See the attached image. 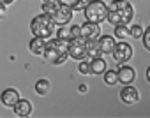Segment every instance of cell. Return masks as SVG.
Here are the masks:
<instances>
[{
	"mask_svg": "<svg viewBox=\"0 0 150 118\" xmlns=\"http://www.w3.org/2000/svg\"><path fill=\"white\" fill-rule=\"evenodd\" d=\"M134 18V7L127 0H111L108 6V23L117 25H129Z\"/></svg>",
	"mask_w": 150,
	"mask_h": 118,
	"instance_id": "1",
	"label": "cell"
},
{
	"mask_svg": "<svg viewBox=\"0 0 150 118\" xmlns=\"http://www.w3.org/2000/svg\"><path fill=\"white\" fill-rule=\"evenodd\" d=\"M42 56L51 65H62L69 58V42L60 37L48 39V46H46V51Z\"/></svg>",
	"mask_w": 150,
	"mask_h": 118,
	"instance_id": "2",
	"label": "cell"
},
{
	"mask_svg": "<svg viewBox=\"0 0 150 118\" xmlns=\"http://www.w3.org/2000/svg\"><path fill=\"white\" fill-rule=\"evenodd\" d=\"M30 32L35 37L51 39L53 34L57 32V23L53 21L51 16H48V14L42 13V14H37V16L32 18V21H30Z\"/></svg>",
	"mask_w": 150,
	"mask_h": 118,
	"instance_id": "3",
	"label": "cell"
},
{
	"mask_svg": "<svg viewBox=\"0 0 150 118\" xmlns=\"http://www.w3.org/2000/svg\"><path fill=\"white\" fill-rule=\"evenodd\" d=\"M83 16L87 21L103 23L104 20H108V4H104L103 0H92L83 9Z\"/></svg>",
	"mask_w": 150,
	"mask_h": 118,
	"instance_id": "4",
	"label": "cell"
},
{
	"mask_svg": "<svg viewBox=\"0 0 150 118\" xmlns=\"http://www.w3.org/2000/svg\"><path fill=\"white\" fill-rule=\"evenodd\" d=\"M69 56L78 62L87 58V39L85 37H76V39L69 41Z\"/></svg>",
	"mask_w": 150,
	"mask_h": 118,
	"instance_id": "5",
	"label": "cell"
},
{
	"mask_svg": "<svg viewBox=\"0 0 150 118\" xmlns=\"http://www.w3.org/2000/svg\"><path fill=\"white\" fill-rule=\"evenodd\" d=\"M111 56L117 64H125L132 58V46L127 44L125 41H120V42H117L115 51L111 53Z\"/></svg>",
	"mask_w": 150,
	"mask_h": 118,
	"instance_id": "6",
	"label": "cell"
},
{
	"mask_svg": "<svg viewBox=\"0 0 150 118\" xmlns=\"http://www.w3.org/2000/svg\"><path fill=\"white\" fill-rule=\"evenodd\" d=\"M72 13H74V11H72L71 7L60 4L58 9H57V13H55L51 18H53V21L57 23V27H64V25H69V23H71V20H72Z\"/></svg>",
	"mask_w": 150,
	"mask_h": 118,
	"instance_id": "7",
	"label": "cell"
},
{
	"mask_svg": "<svg viewBox=\"0 0 150 118\" xmlns=\"http://www.w3.org/2000/svg\"><path fill=\"white\" fill-rule=\"evenodd\" d=\"M81 37H85L87 41H97L101 37V25L92 23V21H85L81 25Z\"/></svg>",
	"mask_w": 150,
	"mask_h": 118,
	"instance_id": "8",
	"label": "cell"
},
{
	"mask_svg": "<svg viewBox=\"0 0 150 118\" xmlns=\"http://www.w3.org/2000/svg\"><path fill=\"white\" fill-rule=\"evenodd\" d=\"M120 100L127 106H132L139 100V92L132 85H124V88L120 90Z\"/></svg>",
	"mask_w": 150,
	"mask_h": 118,
	"instance_id": "9",
	"label": "cell"
},
{
	"mask_svg": "<svg viewBox=\"0 0 150 118\" xmlns=\"http://www.w3.org/2000/svg\"><path fill=\"white\" fill-rule=\"evenodd\" d=\"M20 99H21V97H20V92H18L16 88H6V90L2 92V95H0L2 104L7 106V107H14Z\"/></svg>",
	"mask_w": 150,
	"mask_h": 118,
	"instance_id": "10",
	"label": "cell"
},
{
	"mask_svg": "<svg viewBox=\"0 0 150 118\" xmlns=\"http://www.w3.org/2000/svg\"><path fill=\"white\" fill-rule=\"evenodd\" d=\"M46 46H48V39H42V37H32L30 42H28V48H30V53L32 55H37V56H42L44 51H46Z\"/></svg>",
	"mask_w": 150,
	"mask_h": 118,
	"instance_id": "11",
	"label": "cell"
},
{
	"mask_svg": "<svg viewBox=\"0 0 150 118\" xmlns=\"http://www.w3.org/2000/svg\"><path fill=\"white\" fill-rule=\"evenodd\" d=\"M118 79L122 85H132L136 79V71L131 65H118Z\"/></svg>",
	"mask_w": 150,
	"mask_h": 118,
	"instance_id": "12",
	"label": "cell"
},
{
	"mask_svg": "<svg viewBox=\"0 0 150 118\" xmlns=\"http://www.w3.org/2000/svg\"><path fill=\"white\" fill-rule=\"evenodd\" d=\"M99 46H101V51L104 55H111L115 51V46H117L115 35H101L99 37Z\"/></svg>",
	"mask_w": 150,
	"mask_h": 118,
	"instance_id": "13",
	"label": "cell"
},
{
	"mask_svg": "<svg viewBox=\"0 0 150 118\" xmlns=\"http://www.w3.org/2000/svg\"><path fill=\"white\" fill-rule=\"evenodd\" d=\"M13 109H14L16 116H21V118H25V116H28V114L32 113V102H30L28 99H20Z\"/></svg>",
	"mask_w": 150,
	"mask_h": 118,
	"instance_id": "14",
	"label": "cell"
},
{
	"mask_svg": "<svg viewBox=\"0 0 150 118\" xmlns=\"http://www.w3.org/2000/svg\"><path fill=\"white\" fill-rule=\"evenodd\" d=\"M90 65H92V74L99 76V74H104L108 71V65H106V60L103 56H97V58H92L90 60Z\"/></svg>",
	"mask_w": 150,
	"mask_h": 118,
	"instance_id": "15",
	"label": "cell"
},
{
	"mask_svg": "<svg viewBox=\"0 0 150 118\" xmlns=\"http://www.w3.org/2000/svg\"><path fill=\"white\" fill-rule=\"evenodd\" d=\"M104 53L101 51V46H99V39L97 41H87V58H97V56H103Z\"/></svg>",
	"mask_w": 150,
	"mask_h": 118,
	"instance_id": "16",
	"label": "cell"
},
{
	"mask_svg": "<svg viewBox=\"0 0 150 118\" xmlns=\"http://www.w3.org/2000/svg\"><path fill=\"white\" fill-rule=\"evenodd\" d=\"M90 2H92V0H60V4L71 7L72 11H83Z\"/></svg>",
	"mask_w": 150,
	"mask_h": 118,
	"instance_id": "17",
	"label": "cell"
},
{
	"mask_svg": "<svg viewBox=\"0 0 150 118\" xmlns=\"http://www.w3.org/2000/svg\"><path fill=\"white\" fill-rule=\"evenodd\" d=\"M34 88H35V93L37 95H46L51 90V83H50V79H37Z\"/></svg>",
	"mask_w": 150,
	"mask_h": 118,
	"instance_id": "18",
	"label": "cell"
},
{
	"mask_svg": "<svg viewBox=\"0 0 150 118\" xmlns=\"http://www.w3.org/2000/svg\"><path fill=\"white\" fill-rule=\"evenodd\" d=\"M115 37L120 41H125L127 37H131V27L129 25H117L115 27Z\"/></svg>",
	"mask_w": 150,
	"mask_h": 118,
	"instance_id": "19",
	"label": "cell"
},
{
	"mask_svg": "<svg viewBox=\"0 0 150 118\" xmlns=\"http://www.w3.org/2000/svg\"><path fill=\"white\" fill-rule=\"evenodd\" d=\"M57 37H60V39H64V41H72L74 37H72V32H71V25H64V27H58V30H57Z\"/></svg>",
	"mask_w": 150,
	"mask_h": 118,
	"instance_id": "20",
	"label": "cell"
},
{
	"mask_svg": "<svg viewBox=\"0 0 150 118\" xmlns=\"http://www.w3.org/2000/svg\"><path fill=\"white\" fill-rule=\"evenodd\" d=\"M104 83L110 85V86L120 83V79H118V69H117V71H115V69H113V71H106V72H104Z\"/></svg>",
	"mask_w": 150,
	"mask_h": 118,
	"instance_id": "21",
	"label": "cell"
},
{
	"mask_svg": "<svg viewBox=\"0 0 150 118\" xmlns=\"http://www.w3.org/2000/svg\"><path fill=\"white\" fill-rule=\"evenodd\" d=\"M58 6H60V2H42V13L44 14H48V16H53L55 13H57V9H58Z\"/></svg>",
	"mask_w": 150,
	"mask_h": 118,
	"instance_id": "22",
	"label": "cell"
},
{
	"mask_svg": "<svg viewBox=\"0 0 150 118\" xmlns=\"http://www.w3.org/2000/svg\"><path fill=\"white\" fill-rule=\"evenodd\" d=\"M78 71L80 74H92V65H90V58L87 60V58H83V60H80V65H78Z\"/></svg>",
	"mask_w": 150,
	"mask_h": 118,
	"instance_id": "23",
	"label": "cell"
},
{
	"mask_svg": "<svg viewBox=\"0 0 150 118\" xmlns=\"http://www.w3.org/2000/svg\"><path fill=\"white\" fill-rule=\"evenodd\" d=\"M143 34H145V28H143L141 25H138V23L131 25V37H132V39H141Z\"/></svg>",
	"mask_w": 150,
	"mask_h": 118,
	"instance_id": "24",
	"label": "cell"
},
{
	"mask_svg": "<svg viewBox=\"0 0 150 118\" xmlns=\"http://www.w3.org/2000/svg\"><path fill=\"white\" fill-rule=\"evenodd\" d=\"M143 46H145V49L146 51H150V25L145 28V34H143Z\"/></svg>",
	"mask_w": 150,
	"mask_h": 118,
	"instance_id": "25",
	"label": "cell"
},
{
	"mask_svg": "<svg viewBox=\"0 0 150 118\" xmlns=\"http://www.w3.org/2000/svg\"><path fill=\"white\" fill-rule=\"evenodd\" d=\"M6 7H7V6H6V4H0V20H2V18H4V16H6V11H7V9H6Z\"/></svg>",
	"mask_w": 150,
	"mask_h": 118,
	"instance_id": "26",
	"label": "cell"
},
{
	"mask_svg": "<svg viewBox=\"0 0 150 118\" xmlns=\"http://www.w3.org/2000/svg\"><path fill=\"white\" fill-rule=\"evenodd\" d=\"M14 0H0V4H6V6H9V4H13Z\"/></svg>",
	"mask_w": 150,
	"mask_h": 118,
	"instance_id": "27",
	"label": "cell"
},
{
	"mask_svg": "<svg viewBox=\"0 0 150 118\" xmlns=\"http://www.w3.org/2000/svg\"><path fill=\"white\" fill-rule=\"evenodd\" d=\"M146 79H148V83H150V65H148V69H146Z\"/></svg>",
	"mask_w": 150,
	"mask_h": 118,
	"instance_id": "28",
	"label": "cell"
},
{
	"mask_svg": "<svg viewBox=\"0 0 150 118\" xmlns=\"http://www.w3.org/2000/svg\"><path fill=\"white\" fill-rule=\"evenodd\" d=\"M42 2H60V0H42Z\"/></svg>",
	"mask_w": 150,
	"mask_h": 118,
	"instance_id": "29",
	"label": "cell"
}]
</instances>
